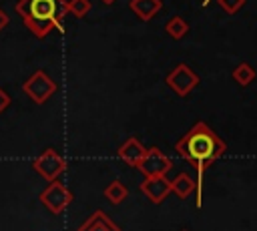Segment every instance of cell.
<instances>
[{
    "label": "cell",
    "instance_id": "15",
    "mask_svg": "<svg viewBox=\"0 0 257 231\" xmlns=\"http://www.w3.org/2000/svg\"><path fill=\"white\" fill-rule=\"evenodd\" d=\"M255 78V68L249 64V62H239L235 68H233V80L241 86H247L251 80Z\"/></svg>",
    "mask_w": 257,
    "mask_h": 231
},
{
    "label": "cell",
    "instance_id": "11",
    "mask_svg": "<svg viewBox=\"0 0 257 231\" xmlns=\"http://www.w3.org/2000/svg\"><path fill=\"white\" fill-rule=\"evenodd\" d=\"M131 10L141 18V20H151L161 8H163V2L161 0H131L128 2Z\"/></svg>",
    "mask_w": 257,
    "mask_h": 231
},
{
    "label": "cell",
    "instance_id": "7",
    "mask_svg": "<svg viewBox=\"0 0 257 231\" xmlns=\"http://www.w3.org/2000/svg\"><path fill=\"white\" fill-rule=\"evenodd\" d=\"M145 177H167V173L173 169V161L157 147L147 149L143 161L137 167Z\"/></svg>",
    "mask_w": 257,
    "mask_h": 231
},
{
    "label": "cell",
    "instance_id": "1",
    "mask_svg": "<svg viewBox=\"0 0 257 231\" xmlns=\"http://www.w3.org/2000/svg\"><path fill=\"white\" fill-rule=\"evenodd\" d=\"M177 153L189 161L195 171H197V179H195V205L201 207V197H203V177L205 171L227 151L225 141L203 121L195 123L183 139L177 141L175 145Z\"/></svg>",
    "mask_w": 257,
    "mask_h": 231
},
{
    "label": "cell",
    "instance_id": "20",
    "mask_svg": "<svg viewBox=\"0 0 257 231\" xmlns=\"http://www.w3.org/2000/svg\"><path fill=\"white\" fill-rule=\"evenodd\" d=\"M100 2H102V4H114L116 0H100Z\"/></svg>",
    "mask_w": 257,
    "mask_h": 231
},
{
    "label": "cell",
    "instance_id": "21",
    "mask_svg": "<svg viewBox=\"0 0 257 231\" xmlns=\"http://www.w3.org/2000/svg\"><path fill=\"white\" fill-rule=\"evenodd\" d=\"M183 231H187V229H183Z\"/></svg>",
    "mask_w": 257,
    "mask_h": 231
},
{
    "label": "cell",
    "instance_id": "2",
    "mask_svg": "<svg viewBox=\"0 0 257 231\" xmlns=\"http://www.w3.org/2000/svg\"><path fill=\"white\" fill-rule=\"evenodd\" d=\"M14 10L36 38H44L54 28H62V20L68 14L66 0H18Z\"/></svg>",
    "mask_w": 257,
    "mask_h": 231
},
{
    "label": "cell",
    "instance_id": "18",
    "mask_svg": "<svg viewBox=\"0 0 257 231\" xmlns=\"http://www.w3.org/2000/svg\"><path fill=\"white\" fill-rule=\"evenodd\" d=\"M10 102H12L10 94H8L4 88H0V112H4V110L10 106Z\"/></svg>",
    "mask_w": 257,
    "mask_h": 231
},
{
    "label": "cell",
    "instance_id": "5",
    "mask_svg": "<svg viewBox=\"0 0 257 231\" xmlns=\"http://www.w3.org/2000/svg\"><path fill=\"white\" fill-rule=\"evenodd\" d=\"M32 169H34L42 179H46V181L50 183V181H56V179L66 171V161H64L54 149H44V151L32 161Z\"/></svg>",
    "mask_w": 257,
    "mask_h": 231
},
{
    "label": "cell",
    "instance_id": "10",
    "mask_svg": "<svg viewBox=\"0 0 257 231\" xmlns=\"http://www.w3.org/2000/svg\"><path fill=\"white\" fill-rule=\"evenodd\" d=\"M76 231H122L104 211L96 209L94 213H90V217L76 229Z\"/></svg>",
    "mask_w": 257,
    "mask_h": 231
},
{
    "label": "cell",
    "instance_id": "3",
    "mask_svg": "<svg viewBox=\"0 0 257 231\" xmlns=\"http://www.w3.org/2000/svg\"><path fill=\"white\" fill-rule=\"evenodd\" d=\"M56 88H58V84H56L44 70L32 72V74L24 80V84H22V92H24L32 102H36V104H44V102L56 92Z\"/></svg>",
    "mask_w": 257,
    "mask_h": 231
},
{
    "label": "cell",
    "instance_id": "9",
    "mask_svg": "<svg viewBox=\"0 0 257 231\" xmlns=\"http://www.w3.org/2000/svg\"><path fill=\"white\" fill-rule=\"evenodd\" d=\"M145 153H147V149L141 145V141H139L137 137H128V139L118 147V151H116V155H118L126 165H131V167H139V163L143 161Z\"/></svg>",
    "mask_w": 257,
    "mask_h": 231
},
{
    "label": "cell",
    "instance_id": "6",
    "mask_svg": "<svg viewBox=\"0 0 257 231\" xmlns=\"http://www.w3.org/2000/svg\"><path fill=\"white\" fill-rule=\"evenodd\" d=\"M40 203L52 213V215H60L70 203H72V193L60 183V181H50L48 187L40 193Z\"/></svg>",
    "mask_w": 257,
    "mask_h": 231
},
{
    "label": "cell",
    "instance_id": "16",
    "mask_svg": "<svg viewBox=\"0 0 257 231\" xmlns=\"http://www.w3.org/2000/svg\"><path fill=\"white\" fill-rule=\"evenodd\" d=\"M66 6H68V12L74 14L76 18H84L92 8L90 0H68Z\"/></svg>",
    "mask_w": 257,
    "mask_h": 231
},
{
    "label": "cell",
    "instance_id": "8",
    "mask_svg": "<svg viewBox=\"0 0 257 231\" xmlns=\"http://www.w3.org/2000/svg\"><path fill=\"white\" fill-rule=\"evenodd\" d=\"M141 191L151 199V203L159 205L171 193V181L167 177H145V181L141 183Z\"/></svg>",
    "mask_w": 257,
    "mask_h": 231
},
{
    "label": "cell",
    "instance_id": "19",
    "mask_svg": "<svg viewBox=\"0 0 257 231\" xmlns=\"http://www.w3.org/2000/svg\"><path fill=\"white\" fill-rule=\"evenodd\" d=\"M8 22H10V18H8V14H6V12H4L2 8H0V32H2V30H4L6 26H8Z\"/></svg>",
    "mask_w": 257,
    "mask_h": 231
},
{
    "label": "cell",
    "instance_id": "4",
    "mask_svg": "<svg viewBox=\"0 0 257 231\" xmlns=\"http://www.w3.org/2000/svg\"><path fill=\"white\" fill-rule=\"evenodd\" d=\"M167 86L177 94V96H187L193 88H197V84L201 82L199 74L187 64V62H179L165 78Z\"/></svg>",
    "mask_w": 257,
    "mask_h": 231
},
{
    "label": "cell",
    "instance_id": "12",
    "mask_svg": "<svg viewBox=\"0 0 257 231\" xmlns=\"http://www.w3.org/2000/svg\"><path fill=\"white\" fill-rule=\"evenodd\" d=\"M171 193H175L181 199H187L191 193H195V181L189 173H179L171 181Z\"/></svg>",
    "mask_w": 257,
    "mask_h": 231
},
{
    "label": "cell",
    "instance_id": "17",
    "mask_svg": "<svg viewBox=\"0 0 257 231\" xmlns=\"http://www.w3.org/2000/svg\"><path fill=\"white\" fill-rule=\"evenodd\" d=\"M217 4H219L227 14H237V12L245 6V0H217Z\"/></svg>",
    "mask_w": 257,
    "mask_h": 231
},
{
    "label": "cell",
    "instance_id": "13",
    "mask_svg": "<svg viewBox=\"0 0 257 231\" xmlns=\"http://www.w3.org/2000/svg\"><path fill=\"white\" fill-rule=\"evenodd\" d=\"M104 197L108 199V203H112V205H120V203L128 197V189L124 187V183H120V181H112L110 185L104 187Z\"/></svg>",
    "mask_w": 257,
    "mask_h": 231
},
{
    "label": "cell",
    "instance_id": "14",
    "mask_svg": "<svg viewBox=\"0 0 257 231\" xmlns=\"http://www.w3.org/2000/svg\"><path fill=\"white\" fill-rule=\"evenodd\" d=\"M165 30H167V34H169L171 38L181 40V38L189 32V24L185 22V18H181V16H173V18H169Z\"/></svg>",
    "mask_w": 257,
    "mask_h": 231
}]
</instances>
